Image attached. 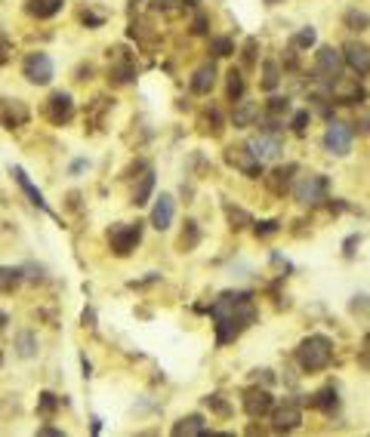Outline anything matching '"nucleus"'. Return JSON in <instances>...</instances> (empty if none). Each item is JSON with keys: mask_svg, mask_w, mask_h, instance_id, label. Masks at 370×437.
I'll list each match as a JSON object with an SVG mask.
<instances>
[{"mask_svg": "<svg viewBox=\"0 0 370 437\" xmlns=\"http://www.w3.org/2000/svg\"><path fill=\"white\" fill-rule=\"evenodd\" d=\"M265 4H268V6H275V4H281V0H265Z\"/></svg>", "mask_w": 370, "mask_h": 437, "instance_id": "nucleus-43", "label": "nucleus"}, {"mask_svg": "<svg viewBox=\"0 0 370 437\" xmlns=\"http://www.w3.org/2000/svg\"><path fill=\"white\" fill-rule=\"evenodd\" d=\"M25 77L37 83V87H43V83H50L53 80V62H50V55L46 53H31L25 59Z\"/></svg>", "mask_w": 370, "mask_h": 437, "instance_id": "nucleus-10", "label": "nucleus"}, {"mask_svg": "<svg viewBox=\"0 0 370 437\" xmlns=\"http://www.w3.org/2000/svg\"><path fill=\"white\" fill-rule=\"evenodd\" d=\"M250 151H253L263 163H268V161H278V157H281L284 142L278 133H259L256 139H250Z\"/></svg>", "mask_w": 370, "mask_h": 437, "instance_id": "nucleus-7", "label": "nucleus"}, {"mask_svg": "<svg viewBox=\"0 0 370 437\" xmlns=\"http://www.w3.org/2000/svg\"><path fill=\"white\" fill-rule=\"evenodd\" d=\"M13 176H16V182H18V188H22V191L28 194V198H31V203H34V207H41V210H46V200H43V194H41V191H37V188H34V185H31V182H28V176H25V170H18V166H16V170H13Z\"/></svg>", "mask_w": 370, "mask_h": 437, "instance_id": "nucleus-24", "label": "nucleus"}, {"mask_svg": "<svg viewBox=\"0 0 370 437\" xmlns=\"http://www.w3.org/2000/svg\"><path fill=\"white\" fill-rule=\"evenodd\" d=\"M139 240H142V222H120L108 228V244L117 256H130Z\"/></svg>", "mask_w": 370, "mask_h": 437, "instance_id": "nucleus-3", "label": "nucleus"}, {"mask_svg": "<svg viewBox=\"0 0 370 437\" xmlns=\"http://www.w3.org/2000/svg\"><path fill=\"white\" fill-rule=\"evenodd\" d=\"M226 212H228V222L235 228H244V225H250V216L244 210H238V207H226Z\"/></svg>", "mask_w": 370, "mask_h": 437, "instance_id": "nucleus-34", "label": "nucleus"}, {"mask_svg": "<svg viewBox=\"0 0 370 437\" xmlns=\"http://www.w3.org/2000/svg\"><path fill=\"white\" fill-rule=\"evenodd\" d=\"M213 83H216V65H201L198 71H194L191 77V90L198 92V96H207V92L213 90Z\"/></svg>", "mask_w": 370, "mask_h": 437, "instance_id": "nucleus-18", "label": "nucleus"}, {"mask_svg": "<svg viewBox=\"0 0 370 437\" xmlns=\"http://www.w3.org/2000/svg\"><path fill=\"white\" fill-rule=\"evenodd\" d=\"M16 348H18V355H22V357H34L37 355L34 333H18V336H16Z\"/></svg>", "mask_w": 370, "mask_h": 437, "instance_id": "nucleus-26", "label": "nucleus"}, {"mask_svg": "<svg viewBox=\"0 0 370 437\" xmlns=\"http://www.w3.org/2000/svg\"><path fill=\"white\" fill-rule=\"evenodd\" d=\"M133 74H136V68L130 62H115L111 65V71H108V80H115V83H130L133 80Z\"/></svg>", "mask_w": 370, "mask_h": 437, "instance_id": "nucleus-25", "label": "nucleus"}, {"mask_svg": "<svg viewBox=\"0 0 370 437\" xmlns=\"http://www.w3.org/2000/svg\"><path fill=\"white\" fill-rule=\"evenodd\" d=\"M173 434L176 437H182V434H204V416H198V413L185 416V419H179L173 425Z\"/></svg>", "mask_w": 370, "mask_h": 437, "instance_id": "nucleus-20", "label": "nucleus"}, {"mask_svg": "<svg viewBox=\"0 0 370 437\" xmlns=\"http://www.w3.org/2000/svg\"><path fill=\"white\" fill-rule=\"evenodd\" d=\"M293 173H296L293 163H287V166H281V170H275L272 176H268V188H272L275 194H284L287 185H290V176H293Z\"/></svg>", "mask_w": 370, "mask_h": 437, "instance_id": "nucleus-22", "label": "nucleus"}, {"mask_svg": "<svg viewBox=\"0 0 370 437\" xmlns=\"http://www.w3.org/2000/svg\"><path fill=\"white\" fill-rule=\"evenodd\" d=\"M210 318L216 320V342L228 345L256 320V305L247 293H226L210 305Z\"/></svg>", "mask_w": 370, "mask_h": 437, "instance_id": "nucleus-1", "label": "nucleus"}, {"mask_svg": "<svg viewBox=\"0 0 370 437\" xmlns=\"http://www.w3.org/2000/svg\"><path fill=\"white\" fill-rule=\"evenodd\" d=\"M305 126H309V111H300V114L293 117V133H296V136H302V133H305Z\"/></svg>", "mask_w": 370, "mask_h": 437, "instance_id": "nucleus-37", "label": "nucleus"}, {"mask_svg": "<svg viewBox=\"0 0 370 437\" xmlns=\"http://www.w3.org/2000/svg\"><path fill=\"white\" fill-rule=\"evenodd\" d=\"M342 65H346V59H342V53L333 50V46H321V50L314 53V74H318V80L333 83L337 77H342Z\"/></svg>", "mask_w": 370, "mask_h": 437, "instance_id": "nucleus-4", "label": "nucleus"}, {"mask_svg": "<svg viewBox=\"0 0 370 437\" xmlns=\"http://www.w3.org/2000/svg\"><path fill=\"white\" fill-rule=\"evenodd\" d=\"M272 422H275V431H293L296 425L302 422V410H300V404H296V401H284V404L275 410Z\"/></svg>", "mask_w": 370, "mask_h": 437, "instance_id": "nucleus-13", "label": "nucleus"}, {"mask_svg": "<svg viewBox=\"0 0 370 437\" xmlns=\"http://www.w3.org/2000/svg\"><path fill=\"white\" fill-rule=\"evenodd\" d=\"M207 404H210V406H213V410H216L219 416H228V404L222 401L219 394H210V397H207Z\"/></svg>", "mask_w": 370, "mask_h": 437, "instance_id": "nucleus-38", "label": "nucleus"}, {"mask_svg": "<svg viewBox=\"0 0 370 437\" xmlns=\"http://www.w3.org/2000/svg\"><path fill=\"white\" fill-rule=\"evenodd\" d=\"M37 410H41L43 416H53L56 410H59V397L50 394V392H43V394H41V401H37Z\"/></svg>", "mask_w": 370, "mask_h": 437, "instance_id": "nucleus-33", "label": "nucleus"}, {"mask_svg": "<svg viewBox=\"0 0 370 437\" xmlns=\"http://www.w3.org/2000/svg\"><path fill=\"white\" fill-rule=\"evenodd\" d=\"M210 53L216 55V59H226V55H231V53H235V43H231L228 37H216V41L210 43Z\"/></svg>", "mask_w": 370, "mask_h": 437, "instance_id": "nucleus-31", "label": "nucleus"}, {"mask_svg": "<svg viewBox=\"0 0 370 437\" xmlns=\"http://www.w3.org/2000/svg\"><path fill=\"white\" fill-rule=\"evenodd\" d=\"M361 133H370V114L361 117Z\"/></svg>", "mask_w": 370, "mask_h": 437, "instance_id": "nucleus-42", "label": "nucleus"}, {"mask_svg": "<svg viewBox=\"0 0 370 437\" xmlns=\"http://www.w3.org/2000/svg\"><path fill=\"white\" fill-rule=\"evenodd\" d=\"M278 83H281V71H278V62H265V65H263V90L272 92Z\"/></svg>", "mask_w": 370, "mask_h": 437, "instance_id": "nucleus-28", "label": "nucleus"}, {"mask_svg": "<svg viewBox=\"0 0 370 437\" xmlns=\"http://www.w3.org/2000/svg\"><path fill=\"white\" fill-rule=\"evenodd\" d=\"M46 117H50V124H56V126L68 124L74 117V102L68 92H53V96L46 99Z\"/></svg>", "mask_w": 370, "mask_h": 437, "instance_id": "nucleus-11", "label": "nucleus"}, {"mask_svg": "<svg viewBox=\"0 0 370 437\" xmlns=\"http://www.w3.org/2000/svg\"><path fill=\"white\" fill-rule=\"evenodd\" d=\"M152 188H154V173L145 166L142 179H139L136 191H133V203H136V207H142V203H148V198H152Z\"/></svg>", "mask_w": 370, "mask_h": 437, "instance_id": "nucleus-23", "label": "nucleus"}, {"mask_svg": "<svg viewBox=\"0 0 370 437\" xmlns=\"http://www.w3.org/2000/svg\"><path fill=\"white\" fill-rule=\"evenodd\" d=\"M18 281H22V271H16V268H0V293H13Z\"/></svg>", "mask_w": 370, "mask_h": 437, "instance_id": "nucleus-27", "label": "nucleus"}, {"mask_svg": "<svg viewBox=\"0 0 370 437\" xmlns=\"http://www.w3.org/2000/svg\"><path fill=\"white\" fill-rule=\"evenodd\" d=\"M346 25L352 28V31H364V28L370 25V16L358 13V9H349V13H346Z\"/></svg>", "mask_w": 370, "mask_h": 437, "instance_id": "nucleus-32", "label": "nucleus"}, {"mask_svg": "<svg viewBox=\"0 0 370 437\" xmlns=\"http://www.w3.org/2000/svg\"><path fill=\"white\" fill-rule=\"evenodd\" d=\"M272 394L265 392V388H247L244 392V413L250 416V419H259V416H265L268 410H272Z\"/></svg>", "mask_w": 370, "mask_h": 437, "instance_id": "nucleus-12", "label": "nucleus"}, {"mask_svg": "<svg viewBox=\"0 0 370 437\" xmlns=\"http://www.w3.org/2000/svg\"><path fill=\"white\" fill-rule=\"evenodd\" d=\"M226 161L235 166V170H240L244 176H250V179H259L263 176V161L250 151V145H238V148H228L226 151Z\"/></svg>", "mask_w": 370, "mask_h": 437, "instance_id": "nucleus-5", "label": "nucleus"}, {"mask_svg": "<svg viewBox=\"0 0 370 437\" xmlns=\"http://www.w3.org/2000/svg\"><path fill=\"white\" fill-rule=\"evenodd\" d=\"M314 41H318L314 28H302V31L293 37V50H309V46H314Z\"/></svg>", "mask_w": 370, "mask_h": 437, "instance_id": "nucleus-30", "label": "nucleus"}, {"mask_svg": "<svg viewBox=\"0 0 370 437\" xmlns=\"http://www.w3.org/2000/svg\"><path fill=\"white\" fill-rule=\"evenodd\" d=\"M179 244H182V249H191L194 244H198V228H194V222H189V234L182 231V240H179Z\"/></svg>", "mask_w": 370, "mask_h": 437, "instance_id": "nucleus-36", "label": "nucleus"}, {"mask_svg": "<svg viewBox=\"0 0 370 437\" xmlns=\"http://www.w3.org/2000/svg\"><path fill=\"white\" fill-rule=\"evenodd\" d=\"M231 120H235V126H238V129L253 126L256 120H259V105H256V102H244V99H238V102H235V114H231Z\"/></svg>", "mask_w": 370, "mask_h": 437, "instance_id": "nucleus-17", "label": "nucleus"}, {"mask_svg": "<svg viewBox=\"0 0 370 437\" xmlns=\"http://www.w3.org/2000/svg\"><path fill=\"white\" fill-rule=\"evenodd\" d=\"M28 120V108L18 99H0V124L4 126H22Z\"/></svg>", "mask_w": 370, "mask_h": 437, "instance_id": "nucleus-14", "label": "nucleus"}, {"mask_svg": "<svg viewBox=\"0 0 370 437\" xmlns=\"http://www.w3.org/2000/svg\"><path fill=\"white\" fill-rule=\"evenodd\" d=\"M152 225L157 231H166L173 225V198L170 194H161L154 203V210H152Z\"/></svg>", "mask_w": 370, "mask_h": 437, "instance_id": "nucleus-16", "label": "nucleus"}, {"mask_svg": "<svg viewBox=\"0 0 370 437\" xmlns=\"http://www.w3.org/2000/svg\"><path fill=\"white\" fill-rule=\"evenodd\" d=\"M309 406H312V410H321V413L330 416L339 406V397H337V392H333V388H321L318 394L309 397Z\"/></svg>", "mask_w": 370, "mask_h": 437, "instance_id": "nucleus-19", "label": "nucleus"}, {"mask_svg": "<svg viewBox=\"0 0 370 437\" xmlns=\"http://www.w3.org/2000/svg\"><path fill=\"white\" fill-rule=\"evenodd\" d=\"M330 360H333V342L327 336H309L296 348V364L305 373H318V369L330 367Z\"/></svg>", "mask_w": 370, "mask_h": 437, "instance_id": "nucleus-2", "label": "nucleus"}, {"mask_svg": "<svg viewBox=\"0 0 370 437\" xmlns=\"http://www.w3.org/2000/svg\"><path fill=\"white\" fill-rule=\"evenodd\" d=\"M228 99L231 102L244 99V77H240V71H231L228 74Z\"/></svg>", "mask_w": 370, "mask_h": 437, "instance_id": "nucleus-29", "label": "nucleus"}, {"mask_svg": "<svg viewBox=\"0 0 370 437\" xmlns=\"http://www.w3.org/2000/svg\"><path fill=\"white\" fill-rule=\"evenodd\" d=\"M324 148H327L330 154H349L352 148V129L346 124H339V120H330L327 133H324Z\"/></svg>", "mask_w": 370, "mask_h": 437, "instance_id": "nucleus-8", "label": "nucleus"}, {"mask_svg": "<svg viewBox=\"0 0 370 437\" xmlns=\"http://www.w3.org/2000/svg\"><path fill=\"white\" fill-rule=\"evenodd\" d=\"M293 194L302 203H321V200H327V179L324 176H305L293 188Z\"/></svg>", "mask_w": 370, "mask_h": 437, "instance_id": "nucleus-9", "label": "nucleus"}, {"mask_svg": "<svg viewBox=\"0 0 370 437\" xmlns=\"http://www.w3.org/2000/svg\"><path fill=\"white\" fill-rule=\"evenodd\" d=\"M275 231H278V222H275V219L259 222V225H256V234H259V237H268V234H275Z\"/></svg>", "mask_w": 370, "mask_h": 437, "instance_id": "nucleus-39", "label": "nucleus"}, {"mask_svg": "<svg viewBox=\"0 0 370 437\" xmlns=\"http://www.w3.org/2000/svg\"><path fill=\"white\" fill-rule=\"evenodd\" d=\"M287 111H290V102L287 99H268V114L272 117H281V114H287Z\"/></svg>", "mask_w": 370, "mask_h": 437, "instance_id": "nucleus-35", "label": "nucleus"}, {"mask_svg": "<svg viewBox=\"0 0 370 437\" xmlns=\"http://www.w3.org/2000/svg\"><path fill=\"white\" fill-rule=\"evenodd\" d=\"M0 364H4V355H0Z\"/></svg>", "mask_w": 370, "mask_h": 437, "instance_id": "nucleus-44", "label": "nucleus"}, {"mask_svg": "<svg viewBox=\"0 0 370 437\" xmlns=\"http://www.w3.org/2000/svg\"><path fill=\"white\" fill-rule=\"evenodd\" d=\"M330 99L339 102V105H358V102L367 99V90L361 87L358 80H346V77H337L330 83Z\"/></svg>", "mask_w": 370, "mask_h": 437, "instance_id": "nucleus-6", "label": "nucleus"}, {"mask_svg": "<svg viewBox=\"0 0 370 437\" xmlns=\"http://www.w3.org/2000/svg\"><path fill=\"white\" fill-rule=\"evenodd\" d=\"M191 31H194V34H207V18H204V16L194 18V28H191Z\"/></svg>", "mask_w": 370, "mask_h": 437, "instance_id": "nucleus-41", "label": "nucleus"}, {"mask_svg": "<svg viewBox=\"0 0 370 437\" xmlns=\"http://www.w3.org/2000/svg\"><path fill=\"white\" fill-rule=\"evenodd\" d=\"M253 62H256V41H253V37H250L247 46H244V65L250 68V65H253Z\"/></svg>", "mask_w": 370, "mask_h": 437, "instance_id": "nucleus-40", "label": "nucleus"}, {"mask_svg": "<svg viewBox=\"0 0 370 437\" xmlns=\"http://www.w3.org/2000/svg\"><path fill=\"white\" fill-rule=\"evenodd\" d=\"M342 59H346V65H349L352 71L370 74V46H364V43H349L346 50H342Z\"/></svg>", "mask_w": 370, "mask_h": 437, "instance_id": "nucleus-15", "label": "nucleus"}, {"mask_svg": "<svg viewBox=\"0 0 370 437\" xmlns=\"http://www.w3.org/2000/svg\"><path fill=\"white\" fill-rule=\"evenodd\" d=\"M62 9V0H28V13L37 18H50Z\"/></svg>", "mask_w": 370, "mask_h": 437, "instance_id": "nucleus-21", "label": "nucleus"}]
</instances>
